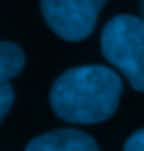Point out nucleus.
<instances>
[{"label": "nucleus", "instance_id": "3", "mask_svg": "<svg viewBox=\"0 0 144 151\" xmlns=\"http://www.w3.org/2000/svg\"><path fill=\"white\" fill-rule=\"evenodd\" d=\"M106 2L108 0H40V13L59 38L74 43L93 32Z\"/></svg>", "mask_w": 144, "mask_h": 151}, {"label": "nucleus", "instance_id": "7", "mask_svg": "<svg viewBox=\"0 0 144 151\" xmlns=\"http://www.w3.org/2000/svg\"><path fill=\"white\" fill-rule=\"evenodd\" d=\"M123 151H144V130L133 132V134L125 140V147H123Z\"/></svg>", "mask_w": 144, "mask_h": 151}, {"label": "nucleus", "instance_id": "8", "mask_svg": "<svg viewBox=\"0 0 144 151\" xmlns=\"http://www.w3.org/2000/svg\"><path fill=\"white\" fill-rule=\"evenodd\" d=\"M140 2V13H142V19H144V0H138Z\"/></svg>", "mask_w": 144, "mask_h": 151}, {"label": "nucleus", "instance_id": "4", "mask_svg": "<svg viewBox=\"0 0 144 151\" xmlns=\"http://www.w3.org/2000/svg\"><path fill=\"white\" fill-rule=\"evenodd\" d=\"M26 151H100V149L89 134L72 128H61L32 138Z\"/></svg>", "mask_w": 144, "mask_h": 151}, {"label": "nucleus", "instance_id": "5", "mask_svg": "<svg viewBox=\"0 0 144 151\" xmlns=\"http://www.w3.org/2000/svg\"><path fill=\"white\" fill-rule=\"evenodd\" d=\"M26 66L24 49L11 43V41H0V81H11L15 79Z\"/></svg>", "mask_w": 144, "mask_h": 151}, {"label": "nucleus", "instance_id": "2", "mask_svg": "<svg viewBox=\"0 0 144 151\" xmlns=\"http://www.w3.org/2000/svg\"><path fill=\"white\" fill-rule=\"evenodd\" d=\"M102 53L127 83L144 92V19L136 15H117L102 30Z\"/></svg>", "mask_w": 144, "mask_h": 151}, {"label": "nucleus", "instance_id": "6", "mask_svg": "<svg viewBox=\"0 0 144 151\" xmlns=\"http://www.w3.org/2000/svg\"><path fill=\"white\" fill-rule=\"evenodd\" d=\"M13 100H15L13 85L9 81H0V124H2V119L6 117V113L11 111Z\"/></svg>", "mask_w": 144, "mask_h": 151}, {"label": "nucleus", "instance_id": "1", "mask_svg": "<svg viewBox=\"0 0 144 151\" xmlns=\"http://www.w3.org/2000/svg\"><path fill=\"white\" fill-rule=\"evenodd\" d=\"M123 92L121 77L106 66L70 68L55 79L49 94L55 115L70 124H100L115 115Z\"/></svg>", "mask_w": 144, "mask_h": 151}]
</instances>
